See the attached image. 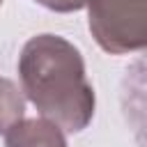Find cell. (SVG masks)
Listing matches in <instances>:
<instances>
[{
	"instance_id": "obj_1",
	"label": "cell",
	"mask_w": 147,
	"mask_h": 147,
	"mask_svg": "<svg viewBox=\"0 0 147 147\" xmlns=\"http://www.w3.org/2000/svg\"><path fill=\"white\" fill-rule=\"evenodd\" d=\"M18 80L37 113L64 133H78L92 122L94 87L80 51L69 39L51 32L30 37L18 55Z\"/></svg>"
},
{
	"instance_id": "obj_2",
	"label": "cell",
	"mask_w": 147,
	"mask_h": 147,
	"mask_svg": "<svg viewBox=\"0 0 147 147\" xmlns=\"http://www.w3.org/2000/svg\"><path fill=\"white\" fill-rule=\"evenodd\" d=\"M87 28L110 55L145 51L147 0H87Z\"/></svg>"
},
{
	"instance_id": "obj_3",
	"label": "cell",
	"mask_w": 147,
	"mask_h": 147,
	"mask_svg": "<svg viewBox=\"0 0 147 147\" xmlns=\"http://www.w3.org/2000/svg\"><path fill=\"white\" fill-rule=\"evenodd\" d=\"M5 147H69L64 131L46 117H23L5 133Z\"/></svg>"
},
{
	"instance_id": "obj_4",
	"label": "cell",
	"mask_w": 147,
	"mask_h": 147,
	"mask_svg": "<svg viewBox=\"0 0 147 147\" xmlns=\"http://www.w3.org/2000/svg\"><path fill=\"white\" fill-rule=\"evenodd\" d=\"M23 113H25L23 90H18L9 78L0 76V133L5 136L16 122H21Z\"/></svg>"
},
{
	"instance_id": "obj_5",
	"label": "cell",
	"mask_w": 147,
	"mask_h": 147,
	"mask_svg": "<svg viewBox=\"0 0 147 147\" xmlns=\"http://www.w3.org/2000/svg\"><path fill=\"white\" fill-rule=\"evenodd\" d=\"M34 2L51 11H60V14H69V11H78L87 7V0H34Z\"/></svg>"
},
{
	"instance_id": "obj_6",
	"label": "cell",
	"mask_w": 147,
	"mask_h": 147,
	"mask_svg": "<svg viewBox=\"0 0 147 147\" xmlns=\"http://www.w3.org/2000/svg\"><path fill=\"white\" fill-rule=\"evenodd\" d=\"M0 5H2V0H0Z\"/></svg>"
}]
</instances>
